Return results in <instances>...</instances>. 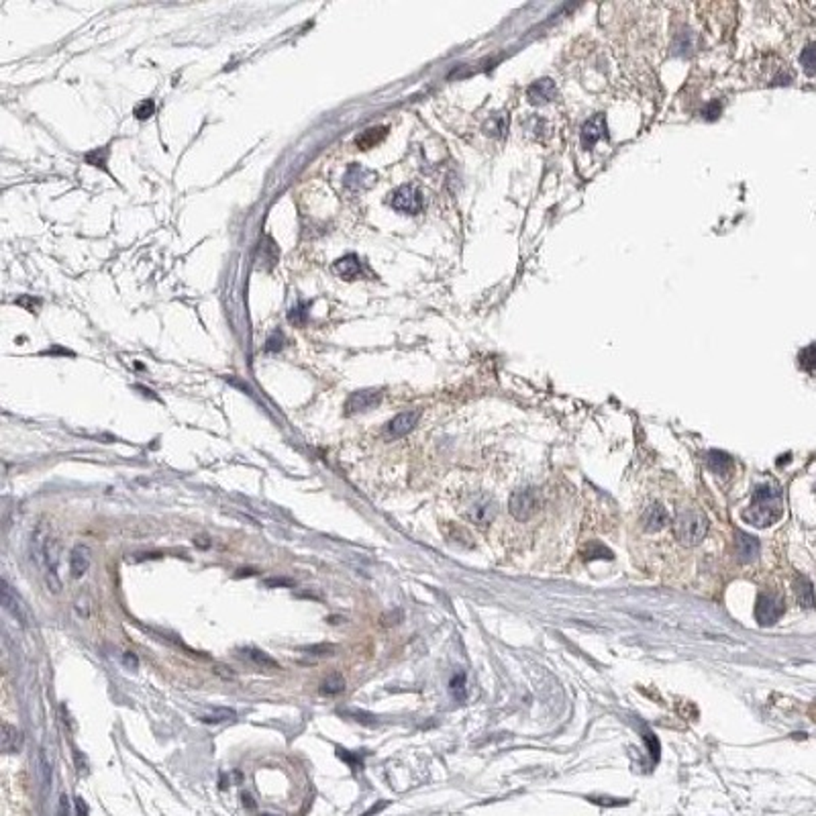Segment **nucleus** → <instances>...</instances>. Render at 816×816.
Wrapping results in <instances>:
<instances>
[{"label":"nucleus","instance_id":"9d476101","mask_svg":"<svg viewBox=\"0 0 816 816\" xmlns=\"http://www.w3.org/2000/svg\"><path fill=\"white\" fill-rule=\"evenodd\" d=\"M604 137H608L606 116L602 115V113H598V115H594L592 119H588L586 123H584L582 133H580V141H582V145H584L586 149H592V147L598 143L600 139H604Z\"/></svg>","mask_w":816,"mask_h":816},{"label":"nucleus","instance_id":"423d86ee","mask_svg":"<svg viewBox=\"0 0 816 816\" xmlns=\"http://www.w3.org/2000/svg\"><path fill=\"white\" fill-rule=\"evenodd\" d=\"M392 208L398 211L402 215H418L425 206L423 201V192L415 186H401L394 194H392Z\"/></svg>","mask_w":816,"mask_h":816},{"label":"nucleus","instance_id":"9b49d317","mask_svg":"<svg viewBox=\"0 0 816 816\" xmlns=\"http://www.w3.org/2000/svg\"><path fill=\"white\" fill-rule=\"evenodd\" d=\"M378 180V173L373 170L363 168L361 163H349L347 172L343 176V184L347 188H353V190H363V188H370L376 184Z\"/></svg>","mask_w":816,"mask_h":816},{"label":"nucleus","instance_id":"20e7f679","mask_svg":"<svg viewBox=\"0 0 816 816\" xmlns=\"http://www.w3.org/2000/svg\"><path fill=\"white\" fill-rule=\"evenodd\" d=\"M782 615H784V598L780 594H773V592L759 594L757 604H755V618L761 627H770Z\"/></svg>","mask_w":816,"mask_h":816},{"label":"nucleus","instance_id":"f3484780","mask_svg":"<svg viewBox=\"0 0 816 816\" xmlns=\"http://www.w3.org/2000/svg\"><path fill=\"white\" fill-rule=\"evenodd\" d=\"M21 747H23V735H21V730L16 729V727H13V725H9V722H4V725H2V739H0V749H2V753H16Z\"/></svg>","mask_w":816,"mask_h":816},{"label":"nucleus","instance_id":"4c0bfd02","mask_svg":"<svg viewBox=\"0 0 816 816\" xmlns=\"http://www.w3.org/2000/svg\"><path fill=\"white\" fill-rule=\"evenodd\" d=\"M215 672L218 673L221 678H229V680L235 678V672H233L231 668H225V665H215Z\"/></svg>","mask_w":816,"mask_h":816},{"label":"nucleus","instance_id":"473e14b6","mask_svg":"<svg viewBox=\"0 0 816 816\" xmlns=\"http://www.w3.org/2000/svg\"><path fill=\"white\" fill-rule=\"evenodd\" d=\"M449 687H451V694H453L458 700H461V698H463V694H465V678H463V673H458V675L451 680Z\"/></svg>","mask_w":816,"mask_h":816},{"label":"nucleus","instance_id":"f257e3e1","mask_svg":"<svg viewBox=\"0 0 816 816\" xmlns=\"http://www.w3.org/2000/svg\"><path fill=\"white\" fill-rule=\"evenodd\" d=\"M782 515H784L782 490L773 482H765L755 488L751 506L743 513V520L757 529H767L773 523H777Z\"/></svg>","mask_w":816,"mask_h":816},{"label":"nucleus","instance_id":"39448f33","mask_svg":"<svg viewBox=\"0 0 816 816\" xmlns=\"http://www.w3.org/2000/svg\"><path fill=\"white\" fill-rule=\"evenodd\" d=\"M59 565H61V561H59V547H58V543H56V541H51V539H49V543H47V549H45L44 563H41L39 568L44 570L45 584H47V588H49V592H54V594H59V592H61V588H64V582H61V573H59Z\"/></svg>","mask_w":816,"mask_h":816},{"label":"nucleus","instance_id":"5701e85b","mask_svg":"<svg viewBox=\"0 0 816 816\" xmlns=\"http://www.w3.org/2000/svg\"><path fill=\"white\" fill-rule=\"evenodd\" d=\"M798 361H800V368L804 372L816 376V343L804 347L798 356Z\"/></svg>","mask_w":816,"mask_h":816},{"label":"nucleus","instance_id":"6e6552de","mask_svg":"<svg viewBox=\"0 0 816 816\" xmlns=\"http://www.w3.org/2000/svg\"><path fill=\"white\" fill-rule=\"evenodd\" d=\"M0 590H2V592H0V596H2V608L13 616L21 627H29L31 615L29 610H27V604L23 602V598L16 594L13 588L9 586L6 580H2Z\"/></svg>","mask_w":816,"mask_h":816},{"label":"nucleus","instance_id":"6ab92c4d","mask_svg":"<svg viewBox=\"0 0 816 816\" xmlns=\"http://www.w3.org/2000/svg\"><path fill=\"white\" fill-rule=\"evenodd\" d=\"M794 592H796V600L800 604L802 608H812L816 604L815 600V590L810 580H806L804 575H798L794 580Z\"/></svg>","mask_w":816,"mask_h":816},{"label":"nucleus","instance_id":"72a5a7b5","mask_svg":"<svg viewBox=\"0 0 816 816\" xmlns=\"http://www.w3.org/2000/svg\"><path fill=\"white\" fill-rule=\"evenodd\" d=\"M282 347H284V335H282L280 331H276V333H272V335L268 337V341H266V351L273 353V351H280Z\"/></svg>","mask_w":816,"mask_h":816},{"label":"nucleus","instance_id":"bb28decb","mask_svg":"<svg viewBox=\"0 0 816 816\" xmlns=\"http://www.w3.org/2000/svg\"><path fill=\"white\" fill-rule=\"evenodd\" d=\"M800 64L806 74H816V44L804 47V51L800 54Z\"/></svg>","mask_w":816,"mask_h":816},{"label":"nucleus","instance_id":"a211bd4d","mask_svg":"<svg viewBox=\"0 0 816 816\" xmlns=\"http://www.w3.org/2000/svg\"><path fill=\"white\" fill-rule=\"evenodd\" d=\"M333 270L339 273L341 278H345V280H353V278H358L359 273H361V261H359L356 253H349V256H343V258L337 259Z\"/></svg>","mask_w":816,"mask_h":816},{"label":"nucleus","instance_id":"412c9836","mask_svg":"<svg viewBox=\"0 0 816 816\" xmlns=\"http://www.w3.org/2000/svg\"><path fill=\"white\" fill-rule=\"evenodd\" d=\"M239 653L243 655V659L251 661V663H256V665L263 668V670H278V668H280V663H278L276 659H272L270 655H268V653L259 651V649H256V647H245V649H239Z\"/></svg>","mask_w":816,"mask_h":816},{"label":"nucleus","instance_id":"e433bc0d","mask_svg":"<svg viewBox=\"0 0 816 816\" xmlns=\"http://www.w3.org/2000/svg\"><path fill=\"white\" fill-rule=\"evenodd\" d=\"M718 113H720V104L718 102H712L708 109H704V116H708V119H716Z\"/></svg>","mask_w":816,"mask_h":816},{"label":"nucleus","instance_id":"1a4fd4ad","mask_svg":"<svg viewBox=\"0 0 816 816\" xmlns=\"http://www.w3.org/2000/svg\"><path fill=\"white\" fill-rule=\"evenodd\" d=\"M380 401H382V392L380 390H373V388H370V390H358L345 402V413L347 415L366 413V410L373 408L376 404H380Z\"/></svg>","mask_w":816,"mask_h":816},{"label":"nucleus","instance_id":"2eb2a0df","mask_svg":"<svg viewBox=\"0 0 816 816\" xmlns=\"http://www.w3.org/2000/svg\"><path fill=\"white\" fill-rule=\"evenodd\" d=\"M668 523H670V515H668V510L661 504H651L643 513V516H641V525H643V529L647 533L661 530Z\"/></svg>","mask_w":816,"mask_h":816},{"label":"nucleus","instance_id":"0eeeda50","mask_svg":"<svg viewBox=\"0 0 816 816\" xmlns=\"http://www.w3.org/2000/svg\"><path fill=\"white\" fill-rule=\"evenodd\" d=\"M465 518L475 527L486 529L488 525L496 518V502L490 496H473L465 506Z\"/></svg>","mask_w":816,"mask_h":816},{"label":"nucleus","instance_id":"cd10ccee","mask_svg":"<svg viewBox=\"0 0 816 816\" xmlns=\"http://www.w3.org/2000/svg\"><path fill=\"white\" fill-rule=\"evenodd\" d=\"M288 321H290L292 325H296V327H304L306 321H308V304H306V302L296 304V306L288 313Z\"/></svg>","mask_w":816,"mask_h":816},{"label":"nucleus","instance_id":"aec40b11","mask_svg":"<svg viewBox=\"0 0 816 816\" xmlns=\"http://www.w3.org/2000/svg\"><path fill=\"white\" fill-rule=\"evenodd\" d=\"M706 465H708V470L712 473H716V475H729V472L732 470V459L727 455V453H722V451H708V455H706Z\"/></svg>","mask_w":816,"mask_h":816},{"label":"nucleus","instance_id":"2f4dec72","mask_svg":"<svg viewBox=\"0 0 816 816\" xmlns=\"http://www.w3.org/2000/svg\"><path fill=\"white\" fill-rule=\"evenodd\" d=\"M153 113H156V102L153 101H141L133 111L137 121H147L149 116H153Z\"/></svg>","mask_w":816,"mask_h":816},{"label":"nucleus","instance_id":"7ed1b4c3","mask_svg":"<svg viewBox=\"0 0 816 816\" xmlns=\"http://www.w3.org/2000/svg\"><path fill=\"white\" fill-rule=\"evenodd\" d=\"M541 502L543 500H541L539 490L523 488V490H516L515 494L510 496L508 510H510V515L515 516L516 520H529V518H533V516L539 513Z\"/></svg>","mask_w":816,"mask_h":816},{"label":"nucleus","instance_id":"f704fd0d","mask_svg":"<svg viewBox=\"0 0 816 816\" xmlns=\"http://www.w3.org/2000/svg\"><path fill=\"white\" fill-rule=\"evenodd\" d=\"M304 651L306 653H311V655H316V658H327V655H331V653H335V647L333 645H313V647H304Z\"/></svg>","mask_w":816,"mask_h":816},{"label":"nucleus","instance_id":"393cba45","mask_svg":"<svg viewBox=\"0 0 816 816\" xmlns=\"http://www.w3.org/2000/svg\"><path fill=\"white\" fill-rule=\"evenodd\" d=\"M343 690H345V678L341 673H331V675H327V680L321 684V692H323V694H329V696L339 694V692H343Z\"/></svg>","mask_w":816,"mask_h":816},{"label":"nucleus","instance_id":"c756f323","mask_svg":"<svg viewBox=\"0 0 816 816\" xmlns=\"http://www.w3.org/2000/svg\"><path fill=\"white\" fill-rule=\"evenodd\" d=\"M339 715L353 720V722H359V725H376L378 722L376 716L370 715V712H363V710H339Z\"/></svg>","mask_w":816,"mask_h":816},{"label":"nucleus","instance_id":"ea45409f","mask_svg":"<svg viewBox=\"0 0 816 816\" xmlns=\"http://www.w3.org/2000/svg\"><path fill=\"white\" fill-rule=\"evenodd\" d=\"M815 492H816V486H815Z\"/></svg>","mask_w":816,"mask_h":816},{"label":"nucleus","instance_id":"dca6fc26","mask_svg":"<svg viewBox=\"0 0 816 816\" xmlns=\"http://www.w3.org/2000/svg\"><path fill=\"white\" fill-rule=\"evenodd\" d=\"M737 558L743 563L755 561L759 558V541L755 537L747 535L743 530L737 533Z\"/></svg>","mask_w":816,"mask_h":816},{"label":"nucleus","instance_id":"7c9ffc66","mask_svg":"<svg viewBox=\"0 0 816 816\" xmlns=\"http://www.w3.org/2000/svg\"><path fill=\"white\" fill-rule=\"evenodd\" d=\"M694 35H692V31H684V33H680L678 35V41H675V54H680V56H686V54H690L692 51V47H694Z\"/></svg>","mask_w":816,"mask_h":816},{"label":"nucleus","instance_id":"a878e982","mask_svg":"<svg viewBox=\"0 0 816 816\" xmlns=\"http://www.w3.org/2000/svg\"><path fill=\"white\" fill-rule=\"evenodd\" d=\"M233 718H235V712L227 710V708H216L211 715L201 716V720L204 725H221V722H229Z\"/></svg>","mask_w":816,"mask_h":816},{"label":"nucleus","instance_id":"c85d7f7f","mask_svg":"<svg viewBox=\"0 0 816 816\" xmlns=\"http://www.w3.org/2000/svg\"><path fill=\"white\" fill-rule=\"evenodd\" d=\"M484 131H486L488 135L502 137V135H504V131H506V116L494 115L492 119H490V121H488L486 125H484Z\"/></svg>","mask_w":816,"mask_h":816},{"label":"nucleus","instance_id":"c9c22d12","mask_svg":"<svg viewBox=\"0 0 816 816\" xmlns=\"http://www.w3.org/2000/svg\"><path fill=\"white\" fill-rule=\"evenodd\" d=\"M16 304L25 306L29 313H37V308L41 306V301L39 298H31V296H21V298H16Z\"/></svg>","mask_w":816,"mask_h":816},{"label":"nucleus","instance_id":"f8f14e48","mask_svg":"<svg viewBox=\"0 0 816 816\" xmlns=\"http://www.w3.org/2000/svg\"><path fill=\"white\" fill-rule=\"evenodd\" d=\"M418 413L416 410H408V413H401V415H396L390 423H388L386 427V435L390 437V439H398V437H404V435H408L410 430L415 429L416 423H418Z\"/></svg>","mask_w":816,"mask_h":816},{"label":"nucleus","instance_id":"4468645a","mask_svg":"<svg viewBox=\"0 0 816 816\" xmlns=\"http://www.w3.org/2000/svg\"><path fill=\"white\" fill-rule=\"evenodd\" d=\"M90 559H92V553H90V547H88V545L84 543L74 545L72 551H70V575H72L74 580H80V578L88 572V568H90Z\"/></svg>","mask_w":816,"mask_h":816},{"label":"nucleus","instance_id":"b1692460","mask_svg":"<svg viewBox=\"0 0 816 816\" xmlns=\"http://www.w3.org/2000/svg\"><path fill=\"white\" fill-rule=\"evenodd\" d=\"M109 153H111V149H109V145H106V147H99V149H92V151H88L86 156H84V159H86V163H90V166H94V168H101V170H104V172H109V170H106V159H109Z\"/></svg>","mask_w":816,"mask_h":816},{"label":"nucleus","instance_id":"ddd939ff","mask_svg":"<svg viewBox=\"0 0 816 816\" xmlns=\"http://www.w3.org/2000/svg\"><path fill=\"white\" fill-rule=\"evenodd\" d=\"M555 94H558V88H555V82L551 78H541L527 88V96H529L530 104H547L555 99Z\"/></svg>","mask_w":816,"mask_h":816},{"label":"nucleus","instance_id":"4be33fe9","mask_svg":"<svg viewBox=\"0 0 816 816\" xmlns=\"http://www.w3.org/2000/svg\"><path fill=\"white\" fill-rule=\"evenodd\" d=\"M386 135V127H372V129H366L361 135H358L356 145H358L359 149H370V147H376V145L380 143Z\"/></svg>","mask_w":816,"mask_h":816},{"label":"nucleus","instance_id":"58836bf2","mask_svg":"<svg viewBox=\"0 0 816 816\" xmlns=\"http://www.w3.org/2000/svg\"><path fill=\"white\" fill-rule=\"evenodd\" d=\"M125 663H127V668L137 670V658H135L133 653H125Z\"/></svg>","mask_w":816,"mask_h":816},{"label":"nucleus","instance_id":"f03ea898","mask_svg":"<svg viewBox=\"0 0 816 816\" xmlns=\"http://www.w3.org/2000/svg\"><path fill=\"white\" fill-rule=\"evenodd\" d=\"M706 530H708V518L696 508L678 513L673 520V535L682 545H698L706 537Z\"/></svg>","mask_w":816,"mask_h":816}]
</instances>
